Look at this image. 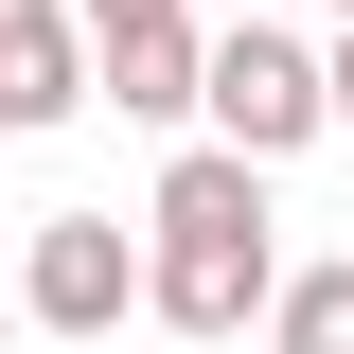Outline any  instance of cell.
Listing matches in <instances>:
<instances>
[{"instance_id": "1", "label": "cell", "mask_w": 354, "mask_h": 354, "mask_svg": "<svg viewBox=\"0 0 354 354\" xmlns=\"http://www.w3.org/2000/svg\"><path fill=\"white\" fill-rule=\"evenodd\" d=\"M266 160H230V142H177L160 195H142V319H177V337H248L266 301H283V248H266Z\"/></svg>"}, {"instance_id": "2", "label": "cell", "mask_w": 354, "mask_h": 354, "mask_svg": "<svg viewBox=\"0 0 354 354\" xmlns=\"http://www.w3.org/2000/svg\"><path fill=\"white\" fill-rule=\"evenodd\" d=\"M195 124L230 142V160H301L319 124H337V88H319V53L283 36V18H213V71H195Z\"/></svg>"}, {"instance_id": "3", "label": "cell", "mask_w": 354, "mask_h": 354, "mask_svg": "<svg viewBox=\"0 0 354 354\" xmlns=\"http://www.w3.org/2000/svg\"><path fill=\"white\" fill-rule=\"evenodd\" d=\"M18 301H36L53 354H124V319H142V230H106V213H36V230H18Z\"/></svg>"}, {"instance_id": "4", "label": "cell", "mask_w": 354, "mask_h": 354, "mask_svg": "<svg viewBox=\"0 0 354 354\" xmlns=\"http://www.w3.org/2000/svg\"><path fill=\"white\" fill-rule=\"evenodd\" d=\"M88 106V18L71 0H0V124L36 142V124H71Z\"/></svg>"}, {"instance_id": "5", "label": "cell", "mask_w": 354, "mask_h": 354, "mask_svg": "<svg viewBox=\"0 0 354 354\" xmlns=\"http://www.w3.org/2000/svg\"><path fill=\"white\" fill-rule=\"evenodd\" d=\"M88 71H106V106H124V124H177V106H195V71H213V18H106V36H88Z\"/></svg>"}, {"instance_id": "6", "label": "cell", "mask_w": 354, "mask_h": 354, "mask_svg": "<svg viewBox=\"0 0 354 354\" xmlns=\"http://www.w3.org/2000/svg\"><path fill=\"white\" fill-rule=\"evenodd\" d=\"M266 354H354V266H283V301H266Z\"/></svg>"}, {"instance_id": "7", "label": "cell", "mask_w": 354, "mask_h": 354, "mask_svg": "<svg viewBox=\"0 0 354 354\" xmlns=\"http://www.w3.org/2000/svg\"><path fill=\"white\" fill-rule=\"evenodd\" d=\"M71 18H88V36H106V18H195V0H71Z\"/></svg>"}, {"instance_id": "8", "label": "cell", "mask_w": 354, "mask_h": 354, "mask_svg": "<svg viewBox=\"0 0 354 354\" xmlns=\"http://www.w3.org/2000/svg\"><path fill=\"white\" fill-rule=\"evenodd\" d=\"M319 88H337V124H354V36H337V53H319Z\"/></svg>"}, {"instance_id": "9", "label": "cell", "mask_w": 354, "mask_h": 354, "mask_svg": "<svg viewBox=\"0 0 354 354\" xmlns=\"http://www.w3.org/2000/svg\"><path fill=\"white\" fill-rule=\"evenodd\" d=\"M195 18H266V0H195Z\"/></svg>"}, {"instance_id": "10", "label": "cell", "mask_w": 354, "mask_h": 354, "mask_svg": "<svg viewBox=\"0 0 354 354\" xmlns=\"http://www.w3.org/2000/svg\"><path fill=\"white\" fill-rule=\"evenodd\" d=\"M0 283H18V230H0Z\"/></svg>"}, {"instance_id": "11", "label": "cell", "mask_w": 354, "mask_h": 354, "mask_svg": "<svg viewBox=\"0 0 354 354\" xmlns=\"http://www.w3.org/2000/svg\"><path fill=\"white\" fill-rule=\"evenodd\" d=\"M337 36H354V0H337Z\"/></svg>"}]
</instances>
